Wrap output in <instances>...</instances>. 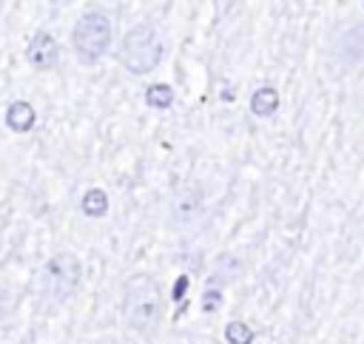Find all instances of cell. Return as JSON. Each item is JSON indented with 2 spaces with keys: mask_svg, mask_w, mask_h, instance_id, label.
<instances>
[{
  "mask_svg": "<svg viewBox=\"0 0 364 344\" xmlns=\"http://www.w3.org/2000/svg\"><path fill=\"white\" fill-rule=\"evenodd\" d=\"M219 301H222V290L210 284V287L205 290V296H202V304H205V310H208V313L219 310Z\"/></svg>",
  "mask_w": 364,
  "mask_h": 344,
  "instance_id": "cell-13",
  "label": "cell"
},
{
  "mask_svg": "<svg viewBox=\"0 0 364 344\" xmlns=\"http://www.w3.org/2000/svg\"><path fill=\"white\" fill-rule=\"evenodd\" d=\"M111 40H114V23L105 11H97V9L80 14L74 28H71L74 54L82 63H97L111 48Z\"/></svg>",
  "mask_w": 364,
  "mask_h": 344,
  "instance_id": "cell-4",
  "label": "cell"
},
{
  "mask_svg": "<svg viewBox=\"0 0 364 344\" xmlns=\"http://www.w3.org/2000/svg\"><path fill=\"white\" fill-rule=\"evenodd\" d=\"M145 102H148L151 108L165 111V108L173 105V88H171L168 82H151V85L145 88Z\"/></svg>",
  "mask_w": 364,
  "mask_h": 344,
  "instance_id": "cell-11",
  "label": "cell"
},
{
  "mask_svg": "<svg viewBox=\"0 0 364 344\" xmlns=\"http://www.w3.org/2000/svg\"><path fill=\"white\" fill-rule=\"evenodd\" d=\"M34 119H37V114H34V108L28 105V102H23V100H17V102H11L9 105V111H6V125L11 128V131H28L31 125H34Z\"/></svg>",
  "mask_w": 364,
  "mask_h": 344,
  "instance_id": "cell-9",
  "label": "cell"
},
{
  "mask_svg": "<svg viewBox=\"0 0 364 344\" xmlns=\"http://www.w3.org/2000/svg\"><path fill=\"white\" fill-rule=\"evenodd\" d=\"M80 210L88 216V219H100L108 213V193L102 188H88L80 199Z\"/></svg>",
  "mask_w": 364,
  "mask_h": 344,
  "instance_id": "cell-10",
  "label": "cell"
},
{
  "mask_svg": "<svg viewBox=\"0 0 364 344\" xmlns=\"http://www.w3.org/2000/svg\"><path fill=\"white\" fill-rule=\"evenodd\" d=\"M276 111H279V91L273 85H259L250 94V114L259 117V119H267Z\"/></svg>",
  "mask_w": 364,
  "mask_h": 344,
  "instance_id": "cell-8",
  "label": "cell"
},
{
  "mask_svg": "<svg viewBox=\"0 0 364 344\" xmlns=\"http://www.w3.org/2000/svg\"><path fill=\"white\" fill-rule=\"evenodd\" d=\"M333 57L341 63L364 60V23H350L333 37Z\"/></svg>",
  "mask_w": 364,
  "mask_h": 344,
  "instance_id": "cell-6",
  "label": "cell"
},
{
  "mask_svg": "<svg viewBox=\"0 0 364 344\" xmlns=\"http://www.w3.org/2000/svg\"><path fill=\"white\" fill-rule=\"evenodd\" d=\"M162 57H165V43L151 23L131 26L119 40V63L125 65V71L136 77L151 74L162 63Z\"/></svg>",
  "mask_w": 364,
  "mask_h": 344,
  "instance_id": "cell-2",
  "label": "cell"
},
{
  "mask_svg": "<svg viewBox=\"0 0 364 344\" xmlns=\"http://www.w3.org/2000/svg\"><path fill=\"white\" fill-rule=\"evenodd\" d=\"M165 296L151 273H134L122 287V321L136 335H154L162 327Z\"/></svg>",
  "mask_w": 364,
  "mask_h": 344,
  "instance_id": "cell-1",
  "label": "cell"
},
{
  "mask_svg": "<svg viewBox=\"0 0 364 344\" xmlns=\"http://www.w3.org/2000/svg\"><path fill=\"white\" fill-rule=\"evenodd\" d=\"M26 60L31 68H51L57 65L60 60V45L57 40L48 34V31H40L28 40V48H26Z\"/></svg>",
  "mask_w": 364,
  "mask_h": 344,
  "instance_id": "cell-7",
  "label": "cell"
},
{
  "mask_svg": "<svg viewBox=\"0 0 364 344\" xmlns=\"http://www.w3.org/2000/svg\"><path fill=\"white\" fill-rule=\"evenodd\" d=\"M82 281V264L74 253H54L40 270V293L48 304H65Z\"/></svg>",
  "mask_w": 364,
  "mask_h": 344,
  "instance_id": "cell-3",
  "label": "cell"
},
{
  "mask_svg": "<svg viewBox=\"0 0 364 344\" xmlns=\"http://www.w3.org/2000/svg\"><path fill=\"white\" fill-rule=\"evenodd\" d=\"M91 344H125L122 338H114V335H102V338H97V341H91Z\"/></svg>",
  "mask_w": 364,
  "mask_h": 344,
  "instance_id": "cell-14",
  "label": "cell"
},
{
  "mask_svg": "<svg viewBox=\"0 0 364 344\" xmlns=\"http://www.w3.org/2000/svg\"><path fill=\"white\" fill-rule=\"evenodd\" d=\"M205 190L199 185H179L165 202V222L168 227L185 233L205 222Z\"/></svg>",
  "mask_w": 364,
  "mask_h": 344,
  "instance_id": "cell-5",
  "label": "cell"
},
{
  "mask_svg": "<svg viewBox=\"0 0 364 344\" xmlns=\"http://www.w3.org/2000/svg\"><path fill=\"white\" fill-rule=\"evenodd\" d=\"M225 341H228V344H253V330H250V324H245V321H239V318L228 321V327H225Z\"/></svg>",
  "mask_w": 364,
  "mask_h": 344,
  "instance_id": "cell-12",
  "label": "cell"
}]
</instances>
